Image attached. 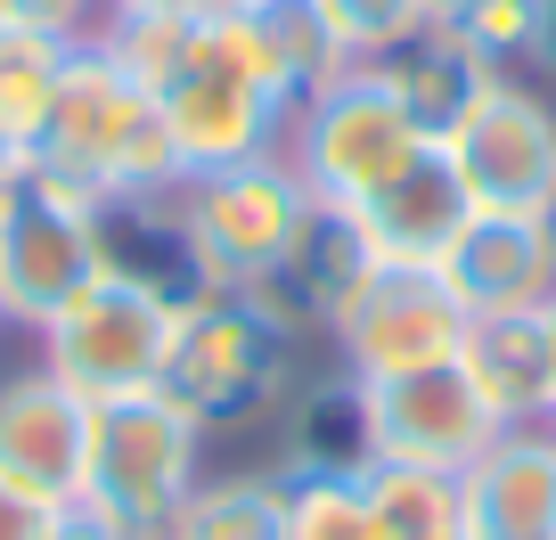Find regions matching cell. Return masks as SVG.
I'll return each instance as SVG.
<instances>
[{"label": "cell", "mask_w": 556, "mask_h": 540, "mask_svg": "<svg viewBox=\"0 0 556 540\" xmlns=\"http://www.w3.org/2000/svg\"><path fill=\"white\" fill-rule=\"evenodd\" d=\"M467 540H556V418L500 426L467 467Z\"/></svg>", "instance_id": "cell-16"}, {"label": "cell", "mask_w": 556, "mask_h": 540, "mask_svg": "<svg viewBox=\"0 0 556 540\" xmlns=\"http://www.w3.org/2000/svg\"><path fill=\"white\" fill-rule=\"evenodd\" d=\"M278 507H287V540H377L361 475H287L278 467Z\"/></svg>", "instance_id": "cell-25"}, {"label": "cell", "mask_w": 556, "mask_h": 540, "mask_svg": "<svg viewBox=\"0 0 556 540\" xmlns=\"http://www.w3.org/2000/svg\"><path fill=\"white\" fill-rule=\"evenodd\" d=\"M368 66H377L384 90H393V99L417 115V131H434V140L475 106V90L500 74V66H483V58H475L451 25H426L417 41H401L393 58H368Z\"/></svg>", "instance_id": "cell-20"}, {"label": "cell", "mask_w": 556, "mask_h": 540, "mask_svg": "<svg viewBox=\"0 0 556 540\" xmlns=\"http://www.w3.org/2000/svg\"><path fill=\"white\" fill-rule=\"evenodd\" d=\"M180 205H189L213 271L238 287L245 271H262V262H278L287 246H295L303 213H312L319 197H312V180L287 164V148H262V156H238V164L197 173L189 189H180Z\"/></svg>", "instance_id": "cell-11"}, {"label": "cell", "mask_w": 556, "mask_h": 540, "mask_svg": "<svg viewBox=\"0 0 556 540\" xmlns=\"http://www.w3.org/2000/svg\"><path fill=\"white\" fill-rule=\"evenodd\" d=\"M442 287L458 296L467 319H491V312H540L556 296V254H548V229L540 213H467L451 246H442Z\"/></svg>", "instance_id": "cell-15"}, {"label": "cell", "mask_w": 556, "mask_h": 540, "mask_svg": "<svg viewBox=\"0 0 556 540\" xmlns=\"http://www.w3.org/2000/svg\"><path fill=\"white\" fill-rule=\"evenodd\" d=\"M532 66L556 74V0H540V34H532Z\"/></svg>", "instance_id": "cell-32"}, {"label": "cell", "mask_w": 556, "mask_h": 540, "mask_svg": "<svg viewBox=\"0 0 556 540\" xmlns=\"http://www.w3.org/2000/svg\"><path fill=\"white\" fill-rule=\"evenodd\" d=\"M41 540H123V532L99 516V507L74 500V507H58V516H50V532H41Z\"/></svg>", "instance_id": "cell-30"}, {"label": "cell", "mask_w": 556, "mask_h": 540, "mask_svg": "<svg viewBox=\"0 0 556 540\" xmlns=\"http://www.w3.org/2000/svg\"><path fill=\"white\" fill-rule=\"evenodd\" d=\"M287 164L312 180L328 205H361L377 180H393L417 148H434V131H417V115L384 90L377 66H344L336 83L303 90L287 115Z\"/></svg>", "instance_id": "cell-5"}, {"label": "cell", "mask_w": 556, "mask_h": 540, "mask_svg": "<svg viewBox=\"0 0 556 540\" xmlns=\"http://www.w3.org/2000/svg\"><path fill=\"white\" fill-rule=\"evenodd\" d=\"M148 9H180V17H197V25H229V17H245L254 0H148Z\"/></svg>", "instance_id": "cell-31"}, {"label": "cell", "mask_w": 556, "mask_h": 540, "mask_svg": "<svg viewBox=\"0 0 556 540\" xmlns=\"http://www.w3.org/2000/svg\"><path fill=\"white\" fill-rule=\"evenodd\" d=\"M352 213H361L377 262H442V246L467 229L475 197H467V180H458L451 148L434 140V148H417L393 180H377V189H368Z\"/></svg>", "instance_id": "cell-17"}, {"label": "cell", "mask_w": 556, "mask_h": 540, "mask_svg": "<svg viewBox=\"0 0 556 540\" xmlns=\"http://www.w3.org/2000/svg\"><path fill=\"white\" fill-rule=\"evenodd\" d=\"M458 368H467V385L483 393V410L500 426H548L556 418V368H548V328H540V312L467 319Z\"/></svg>", "instance_id": "cell-18"}, {"label": "cell", "mask_w": 556, "mask_h": 540, "mask_svg": "<svg viewBox=\"0 0 556 540\" xmlns=\"http://www.w3.org/2000/svg\"><path fill=\"white\" fill-rule=\"evenodd\" d=\"M83 41H58V34H34V25H9L0 34V131L34 156L41 123H50L58 90H66V66Z\"/></svg>", "instance_id": "cell-23"}, {"label": "cell", "mask_w": 556, "mask_h": 540, "mask_svg": "<svg viewBox=\"0 0 556 540\" xmlns=\"http://www.w3.org/2000/svg\"><path fill=\"white\" fill-rule=\"evenodd\" d=\"M34 336H41V368L99 410V401H123V393H148V385H156L173 312L99 271V279H90L58 319H41Z\"/></svg>", "instance_id": "cell-9"}, {"label": "cell", "mask_w": 556, "mask_h": 540, "mask_svg": "<svg viewBox=\"0 0 556 540\" xmlns=\"http://www.w3.org/2000/svg\"><path fill=\"white\" fill-rule=\"evenodd\" d=\"M336 34H344V50L361 58H393L401 41H417L426 25H434V0H328Z\"/></svg>", "instance_id": "cell-27"}, {"label": "cell", "mask_w": 556, "mask_h": 540, "mask_svg": "<svg viewBox=\"0 0 556 540\" xmlns=\"http://www.w3.org/2000/svg\"><path fill=\"white\" fill-rule=\"evenodd\" d=\"M540 328H548V368H556V296L540 303Z\"/></svg>", "instance_id": "cell-34"}, {"label": "cell", "mask_w": 556, "mask_h": 540, "mask_svg": "<svg viewBox=\"0 0 556 540\" xmlns=\"http://www.w3.org/2000/svg\"><path fill=\"white\" fill-rule=\"evenodd\" d=\"M377 540H467V475L409 467V459H368L361 467Z\"/></svg>", "instance_id": "cell-21"}, {"label": "cell", "mask_w": 556, "mask_h": 540, "mask_svg": "<svg viewBox=\"0 0 556 540\" xmlns=\"http://www.w3.org/2000/svg\"><path fill=\"white\" fill-rule=\"evenodd\" d=\"M540 229H548V254H556V197L540 205Z\"/></svg>", "instance_id": "cell-35"}, {"label": "cell", "mask_w": 556, "mask_h": 540, "mask_svg": "<svg viewBox=\"0 0 556 540\" xmlns=\"http://www.w3.org/2000/svg\"><path fill=\"white\" fill-rule=\"evenodd\" d=\"M25 164H34V156H25V148H17V140H9V131H0V189H9V180H17V173H25Z\"/></svg>", "instance_id": "cell-33"}, {"label": "cell", "mask_w": 556, "mask_h": 540, "mask_svg": "<svg viewBox=\"0 0 556 540\" xmlns=\"http://www.w3.org/2000/svg\"><path fill=\"white\" fill-rule=\"evenodd\" d=\"M458 41H467L475 58H483V66H523V58H532V34H540V0H458L451 17Z\"/></svg>", "instance_id": "cell-26"}, {"label": "cell", "mask_w": 556, "mask_h": 540, "mask_svg": "<svg viewBox=\"0 0 556 540\" xmlns=\"http://www.w3.org/2000/svg\"><path fill=\"white\" fill-rule=\"evenodd\" d=\"M205 451L197 418L180 401H164L156 385L148 393H123L90 410V484L83 507H99L123 540H173L180 507L205 491Z\"/></svg>", "instance_id": "cell-3"}, {"label": "cell", "mask_w": 556, "mask_h": 540, "mask_svg": "<svg viewBox=\"0 0 556 540\" xmlns=\"http://www.w3.org/2000/svg\"><path fill=\"white\" fill-rule=\"evenodd\" d=\"M442 148L483 213H540L556 197V106L516 74H491L475 106L442 131Z\"/></svg>", "instance_id": "cell-10"}, {"label": "cell", "mask_w": 556, "mask_h": 540, "mask_svg": "<svg viewBox=\"0 0 556 540\" xmlns=\"http://www.w3.org/2000/svg\"><path fill=\"white\" fill-rule=\"evenodd\" d=\"M458 344H467V312H458V296L442 287L434 262H384L377 279L344 303L328 352H336L344 377L393 385V377L458 361Z\"/></svg>", "instance_id": "cell-8"}, {"label": "cell", "mask_w": 556, "mask_h": 540, "mask_svg": "<svg viewBox=\"0 0 556 540\" xmlns=\"http://www.w3.org/2000/svg\"><path fill=\"white\" fill-rule=\"evenodd\" d=\"M377 271H384V262H377V246H368L361 213L319 197V205L303 213L295 246H287L278 262H262V271H245L229 296H238L245 312L262 319V328L295 336V344H336V319H344V303L361 296Z\"/></svg>", "instance_id": "cell-7"}, {"label": "cell", "mask_w": 556, "mask_h": 540, "mask_svg": "<svg viewBox=\"0 0 556 540\" xmlns=\"http://www.w3.org/2000/svg\"><path fill=\"white\" fill-rule=\"evenodd\" d=\"M99 279V205L25 164L0 189V328H41Z\"/></svg>", "instance_id": "cell-6"}, {"label": "cell", "mask_w": 556, "mask_h": 540, "mask_svg": "<svg viewBox=\"0 0 556 540\" xmlns=\"http://www.w3.org/2000/svg\"><path fill=\"white\" fill-rule=\"evenodd\" d=\"M156 106H164L180 156H189V180H197V173H213V164L262 156V148L287 140L295 90L262 66L245 25L229 17V25H197L189 58H180V74L156 90Z\"/></svg>", "instance_id": "cell-4"}, {"label": "cell", "mask_w": 556, "mask_h": 540, "mask_svg": "<svg viewBox=\"0 0 556 540\" xmlns=\"http://www.w3.org/2000/svg\"><path fill=\"white\" fill-rule=\"evenodd\" d=\"M0 484L34 507H74L90 484V401L41 361L0 377Z\"/></svg>", "instance_id": "cell-12"}, {"label": "cell", "mask_w": 556, "mask_h": 540, "mask_svg": "<svg viewBox=\"0 0 556 540\" xmlns=\"http://www.w3.org/2000/svg\"><path fill=\"white\" fill-rule=\"evenodd\" d=\"M50 516H58V507H34L25 491L0 484V540H41V532H50Z\"/></svg>", "instance_id": "cell-29"}, {"label": "cell", "mask_w": 556, "mask_h": 540, "mask_svg": "<svg viewBox=\"0 0 556 540\" xmlns=\"http://www.w3.org/2000/svg\"><path fill=\"white\" fill-rule=\"evenodd\" d=\"M34 173L66 180L74 197L106 205V197H173L189 189V156H180L173 123L99 41H83L66 66L50 123L34 140Z\"/></svg>", "instance_id": "cell-1"}, {"label": "cell", "mask_w": 556, "mask_h": 540, "mask_svg": "<svg viewBox=\"0 0 556 540\" xmlns=\"http://www.w3.org/2000/svg\"><path fill=\"white\" fill-rule=\"evenodd\" d=\"M115 0H9V17L34 25V34H58V41H90L106 25Z\"/></svg>", "instance_id": "cell-28"}, {"label": "cell", "mask_w": 556, "mask_h": 540, "mask_svg": "<svg viewBox=\"0 0 556 540\" xmlns=\"http://www.w3.org/2000/svg\"><path fill=\"white\" fill-rule=\"evenodd\" d=\"M173 540H287V507H278V467L205 475V491L180 507Z\"/></svg>", "instance_id": "cell-24"}, {"label": "cell", "mask_w": 556, "mask_h": 540, "mask_svg": "<svg viewBox=\"0 0 556 540\" xmlns=\"http://www.w3.org/2000/svg\"><path fill=\"white\" fill-rule=\"evenodd\" d=\"M9 25H17V17H9V0H0V34H9Z\"/></svg>", "instance_id": "cell-36"}, {"label": "cell", "mask_w": 556, "mask_h": 540, "mask_svg": "<svg viewBox=\"0 0 556 540\" xmlns=\"http://www.w3.org/2000/svg\"><path fill=\"white\" fill-rule=\"evenodd\" d=\"M238 25H245V41H254V58L295 90V99L319 90V83H336L344 66H361V58L344 50V34H336L328 0H254Z\"/></svg>", "instance_id": "cell-22"}, {"label": "cell", "mask_w": 556, "mask_h": 540, "mask_svg": "<svg viewBox=\"0 0 556 540\" xmlns=\"http://www.w3.org/2000/svg\"><path fill=\"white\" fill-rule=\"evenodd\" d=\"M278 467L287 475H361L368 467V393L344 368H319L287 418H278Z\"/></svg>", "instance_id": "cell-19"}, {"label": "cell", "mask_w": 556, "mask_h": 540, "mask_svg": "<svg viewBox=\"0 0 556 540\" xmlns=\"http://www.w3.org/2000/svg\"><path fill=\"white\" fill-rule=\"evenodd\" d=\"M312 352H319V344H295V336L262 328L238 296H205V303H189V312H173L156 393L180 401L205 442L278 435L287 401L319 377Z\"/></svg>", "instance_id": "cell-2"}, {"label": "cell", "mask_w": 556, "mask_h": 540, "mask_svg": "<svg viewBox=\"0 0 556 540\" xmlns=\"http://www.w3.org/2000/svg\"><path fill=\"white\" fill-rule=\"evenodd\" d=\"M368 393V459H409V467H451L467 475L491 451L500 418L483 410V393L467 385V368H417L393 385H361Z\"/></svg>", "instance_id": "cell-13"}, {"label": "cell", "mask_w": 556, "mask_h": 540, "mask_svg": "<svg viewBox=\"0 0 556 540\" xmlns=\"http://www.w3.org/2000/svg\"><path fill=\"white\" fill-rule=\"evenodd\" d=\"M99 271L123 287H139L164 312H189L205 296H229V279L213 271L205 238H197L189 205L173 197H106L99 205Z\"/></svg>", "instance_id": "cell-14"}]
</instances>
